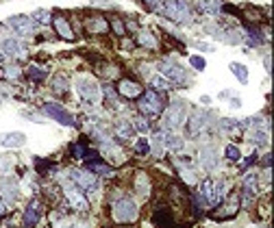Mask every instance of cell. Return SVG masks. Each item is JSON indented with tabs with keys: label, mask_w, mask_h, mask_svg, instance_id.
<instances>
[{
	"label": "cell",
	"mask_w": 274,
	"mask_h": 228,
	"mask_svg": "<svg viewBox=\"0 0 274 228\" xmlns=\"http://www.w3.org/2000/svg\"><path fill=\"white\" fill-rule=\"evenodd\" d=\"M139 111L148 117L161 115V113L165 111L163 96L159 94L157 89H148V92H144V96H139Z\"/></svg>",
	"instance_id": "cell-1"
},
{
	"label": "cell",
	"mask_w": 274,
	"mask_h": 228,
	"mask_svg": "<svg viewBox=\"0 0 274 228\" xmlns=\"http://www.w3.org/2000/svg\"><path fill=\"white\" fill-rule=\"evenodd\" d=\"M161 13H163V17H168V20L176 22V24H189L192 22V11H189L185 0H168L165 7L161 9Z\"/></svg>",
	"instance_id": "cell-2"
},
{
	"label": "cell",
	"mask_w": 274,
	"mask_h": 228,
	"mask_svg": "<svg viewBox=\"0 0 274 228\" xmlns=\"http://www.w3.org/2000/svg\"><path fill=\"white\" fill-rule=\"evenodd\" d=\"M74 87L76 92H79L81 100L85 105H96L98 98H100V87L98 83L92 79V76H79V79L74 81Z\"/></svg>",
	"instance_id": "cell-3"
},
{
	"label": "cell",
	"mask_w": 274,
	"mask_h": 228,
	"mask_svg": "<svg viewBox=\"0 0 274 228\" xmlns=\"http://www.w3.org/2000/svg\"><path fill=\"white\" fill-rule=\"evenodd\" d=\"M111 215H113V220H116V222L131 224V222L137 220V205L131 200V198H120V200L113 202Z\"/></svg>",
	"instance_id": "cell-4"
},
{
	"label": "cell",
	"mask_w": 274,
	"mask_h": 228,
	"mask_svg": "<svg viewBox=\"0 0 274 228\" xmlns=\"http://www.w3.org/2000/svg\"><path fill=\"white\" fill-rule=\"evenodd\" d=\"M224 189H226L224 183H213V178H205L198 194L202 196V200L207 202V207H218L220 202H222V198L226 196Z\"/></svg>",
	"instance_id": "cell-5"
},
{
	"label": "cell",
	"mask_w": 274,
	"mask_h": 228,
	"mask_svg": "<svg viewBox=\"0 0 274 228\" xmlns=\"http://www.w3.org/2000/svg\"><path fill=\"white\" fill-rule=\"evenodd\" d=\"M185 117H187L185 103H183V100H174V103L168 107V111L163 113V126L168 130H176L178 126L185 122Z\"/></svg>",
	"instance_id": "cell-6"
},
{
	"label": "cell",
	"mask_w": 274,
	"mask_h": 228,
	"mask_svg": "<svg viewBox=\"0 0 274 228\" xmlns=\"http://www.w3.org/2000/svg\"><path fill=\"white\" fill-rule=\"evenodd\" d=\"M41 113H44V115H48L50 119H55L57 124H63V126H74L76 124V119H74L72 113L65 109V107L57 105V103H46L44 107H41Z\"/></svg>",
	"instance_id": "cell-7"
},
{
	"label": "cell",
	"mask_w": 274,
	"mask_h": 228,
	"mask_svg": "<svg viewBox=\"0 0 274 228\" xmlns=\"http://www.w3.org/2000/svg\"><path fill=\"white\" fill-rule=\"evenodd\" d=\"M68 176H70V181H72L74 185H79L81 189L89 191V194L98 189V178L94 176L92 172H87V170H76V167H70Z\"/></svg>",
	"instance_id": "cell-8"
},
{
	"label": "cell",
	"mask_w": 274,
	"mask_h": 228,
	"mask_svg": "<svg viewBox=\"0 0 274 228\" xmlns=\"http://www.w3.org/2000/svg\"><path fill=\"white\" fill-rule=\"evenodd\" d=\"M159 70L163 72V79H168L170 83H185V81H187L185 68H181L178 63L163 61V63H159Z\"/></svg>",
	"instance_id": "cell-9"
},
{
	"label": "cell",
	"mask_w": 274,
	"mask_h": 228,
	"mask_svg": "<svg viewBox=\"0 0 274 228\" xmlns=\"http://www.w3.org/2000/svg\"><path fill=\"white\" fill-rule=\"evenodd\" d=\"M63 191H65V196H68L70 205L74 207V211H81V213L89 211V202H87V198L83 196L76 187H72L70 183H65V185H63Z\"/></svg>",
	"instance_id": "cell-10"
},
{
	"label": "cell",
	"mask_w": 274,
	"mask_h": 228,
	"mask_svg": "<svg viewBox=\"0 0 274 228\" xmlns=\"http://www.w3.org/2000/svg\"><path fill=\"white\" fill-rule=\"evenodd\" d=\"M9 26L13 28L17 35H22V37H28V35L35 33V24L28 15H11L9 17Z\"/></svg>",
	"instance_id": "cell-11"
},
{
	"label": "cell",
	"mask_w": 274,
	"mask_h": 228,
	"mask_svg": "<svg viewBox=\"0 0 274 228\" xmlns=\"http://www.w3.org/2000/svg\"><path fill=\"white\" fill-rule=\"evenodd\" d=\"M0 191H2V198H4L7 205H15L17 196H20V185H17V178L4 176L2 183H0Z\"/></svg>",
	"instance_id": "cell-12"
},
{
	"label": "cell",
	"mask_w": 274,
	"mask_h": 228,
	"mask_svg": "<svg viewBox=\"0 0 274 228\" xmlns=\"http://www.w3.org/2000/svg\"><path fill=\"white\" fill-rule=\"evenodd\" d=\"M200 165L205 167V172H213L218 167V154L213 143H202L200 146Z\"/></svg>",
	"instance_id": "cell-13"
},
{
	"label": "cell",
	"mask_w": 274,
	"mask_h": 228,
	"mask_svg": "<svg viewBox=\"0 0 274 228\" xmlns=\"http://www.w3.org/2000/svg\"><path fill=\"white\" fill-rule=\"evenodd\" d=\"M141 92H144V87H141L139 83H135V81L122 79L120 83H118V94H120L122 98H127V100H135V98H139Z\"/></svg>",
	"instance_id": "cell-14"
},
{
	"label": "cell",
	"mask_w": 274,
	"mask_h": 228,
	"mask_svg": "<svg viewBox=\"0 0 274 228\" xmlns=\"http://www.w3.org/2000/svg\"><path fill=\"white\" fill-rule=\"evenodd\" d=\"M39 220H41V205H39V200H31L26 207V211H24L22 222H24L26 228H33V226L39 224Z\"/></svg>",
	"instance_id": "cell-15"
},
{
	"label": "cell",
	"mask_w": 274,
	"mask_h": 228,
	"mask_svg": "<svg viewBox=\"0 0 274 228\" xmlns=\"http://www.w3.org/2000/svg\"><path fill=\"white\" fill-rule=\"evenodd\" d=\"M85 28L92 35H103L109 31V20H105L103 15H89L85 20Z\"/></svg>",
	"instance_id": "cell-16"
},
{
	"label": "cell",
	"mask_w": 274,
	"mask_h": 228,
	"mask_svg": "<svg viewBox=\"0 0 274 228\" xmlns=\"http://www.w3.org/2000/svg\"><path fill=\"white\" fill-rule=\"evenodd\" d=\"M26 143V135L24 133H17V130H13V133H2L0 135V146L2 148H22Z\"/></svg>",
	"instance_id": "cell-17"
},
{
	"label": "cell",
	"mask_w": 274,
	"mask_h": 228,
	"mask_svg": "<svg viewBox=\"0 0 274 228\" xmlns=\"http://www.w3.org/2000/svg\"><path fill=\"white\" fill-rule=\"evenodd\" d=\"M52 28L57 31L59 37H63V39H74L72 26H70V22L65 20L63 15H52Z\"/></svg>",
	"instance_id": "cell-18"
},
{
	"label": "cell",
	"mask_w": 274,
	"mask_h": 228,
	"mask_svg": "<svg viewBox=\"0 0 274 228\" xmlns=\"http://www.w3.org/2000/svg\"><path fill=\"white\" fill-rule=\"evenodd\" d=\"M257 176L255 174H248L246 178H244V187H242V196H244V205H248L250 200H255L257 198Z\"/></svg>",
	"instance_id": "cell-19"
},
{
	"label": "cell",
	"mask_w": 274,
	"mask_h": 228,
	"mask_svg": "<svg viewBox=\"0 0 274 228\" xmlns=\"http://www.w3.org/2000/svg\"><path fill=\"white\" fill-rule=\"evenodd\" d=\"M211 113H205V111H200V109H196L192 113V117H189V135H198L202 128L207 126V117H209Z\"/></svg>",
	"instance_id": "cell-20"
},
{
	"label": "cell",
	"mask_w": 274,
	"mask_h": 228,
	"mask_svg": "<svg viewBox=\"0 0 274 228\" xmlns=\"http://www.w3.org/2000/svg\"><path fill=\"white\" fill-rule=\"evenodd\" d=\"M154 224H157L159 228H174V218H172V213L168 211V209H157L152 215Z\"/></svg>",
	"instance_id": "cell-21"
},
{
	"label": "cell",
	"mask_w": 274,
	"mask_h": 228,
	"mask_svg": "<svg viewBox=\"0 0 274 228\" xmlns=\"http://www.w3.org/2000/svg\"><path fill=\"white\" fill-rule=\"evenodd\" d=\"M0 46H2L4 55H20L22 57L26 52V48L22 46L17 39H2V41H0Z\"/></svg>",
	"instance_id": "cell-22"
},
{
	"label": "cell",
	"mask_w": 274,
	"mask_h": 228,
	"mask_svg": "<svg viewBox=\"0 0 274 228\" xmlns=\"http://www.w3.org/2000/svg\"><path fill=\"white\" fill-rule=\"evenodd\" d=\"M113 128H116V137L118 139H122V141H127V139L133 137V126H131L129 119H118Z\"/></svg>",
	"instance_id": "cell-23"
},
{
	"label": "cell",
	"mask_w": 274,
	"mask_h": 228,
	"mask_svg": "<svg viewBox=\"0 0 274 228\" xmlns=\"http://www.w3.org/2000/svg\"><path fill=\"white\" fill-rule=\"evenodd\" d=\"M135 191H137V194H139L141 198H148V196H150V178H148L144 172H139V174L135 176Z\"/></svg>",
	"instance_id": "cell-24"
},
{
	"label": "cell",
	"mask_w": 274,
	"mask_h": 228,
	"mask_svg": "<svg viewBox=\"0 0 274 228\" xmlns=\"http://www.w3.org/2000/svg\"><path fill=\"white\" fill-rule=\"evenodd\" d=\"M163 143H165V148H170V150H181L183 146H185L183 137L178 135L176 130H168V133H163Z\"/></svg>",
	"instance_id": "cell-25"
},
{
	"label": "cell",
	"mask_w": 274,
	"mask_h": 228,
	"mask_svg": "<svg viewBox=\"0 0 274 228\" xmlns=\"http://www.w3.org/2000/svg\"><path fill=\"white\" fill-rule=\"evenodd\" d=\"M87 172H92L94 176H113V167L111 165H105L103 161H92V163H87Z\"/></svg>",
	"instance_id": "cell-26"
},
{
	"label": "cell",
	"mask_w": 274,
	"mask_h": 228,
	"mask_svg": "<svg viewBox=\"0 0 274 228\" xmlns=\"http://www.w3.org/2000/svg\"><path fill=\"white\" fill-rule=\"evenodd\" d=\"M229 68H231V72H233V76H235V79L242 83V85H248V68H246V65L233 61V63L229 65Z\"/></svg>",
	"instance_id": "cell-27"
},
{
	"label": "cell",
	"mask_w": 274,
	"mask_h": 228,
	"mask_svg": "<svg viewBox=\"0 0 274 228\" xmlns=\"http://www.w3.org/2000/svg\"><path fill=\"white\" fill-rule=\"evenodd\" d=\"M246 35H248V44L250 46H261V44H264V33H261L259 31V28H255V26H250V24H246Z\"/></svg>",
	"instance_id": "cell-28"
},
{
	"label": "cell",
	"mask_w": 274,
	"mask_h": 228,
	"mask_svg": "<svg viewBox=\"0 0 274 228\" xmlns=\"http://www.w3.org/2000/svg\"><path fill=\"white\" fill-rule=\"evenodd\" d=\"M220 211H224V213H218V215H216V220H226V218H233V215H235L237 211H240V200H237V198H235V200L231 202V205L222 207V209H220Z\"/></svg>",
	"instance_id": "cell-29"
},
{
	"label": "cell",
	"mask_w": 274,
	"mask_h": 228,
	"mask_svg": "<svg viewBox=\"0 0 274 228\" xmlns=\"http://www.w3.org/2000/svg\"><path fill=\"white\" fill-rule=\"evenodd\" d=\"M0 79L17 81V79H20V68H15V65H4V68L0 70Z\"/></svg>",
	"instance_id": "cell-30"
},
{
	"label": "cell",
	"mask_w": 274,
	"mask_h": 228,
	"mask_svg": "<svg viewBox=\"0 0 274 228\" xmlns=\"http://www.w3.org/2000/svg\"><path fill=\"white\" fill-rule=\"evenodd\" d=\"M87 146H85V141H76L70 146V154H72L74 159H85V154H87Z\"/></svg>",
	"instance_id": "cell-31"
},
{
	"label": "cell",
	"mask_w": 274,
	"mask_h": 228,
	"mask_svg": "<svg viewBox=\"0 0 274 228\" xmlns=\"http://www.w3.org/2000/svg\"><path fill=\"white\" fill-rule=\"evenodd\" d=\"M70 89V81L65 79V76H57L55 81H52V92L55 94H65Z\"/></svg>",
	"instance_id": "cell-32"
},
{
	"label": "cell",
	"mask_w": 274,
	"mask_h": 228,
	"mask_svg": "<svg viewBox=\"0 0 274 228\" xmlns=\"http://www.w3.org/2000/svg\"><path fill=\"white\" fill-rule=\"evenodd\" d=\"M26 76H28V79H31L33 83H41V81L46 79V70H44V68H37V65H33V68H28Z\"/></svg>",
	"instance_id": "cell-33"
},
{
	"label": "cell",
	"mask_w": 274,
	"mask_h": 228,
	"mask_svg": "<svg viewBox=\"0 0 274 228\" xmlns=\"http://www.w3.org/2000/svg\"><path fill=\"white\" fill-rule=\"evenodd\" d=\"M137 41H139L141 46H146V48H157V39L152 37L150 31H141L139 37H137Z\"/></svg>",
	"instance_id": "cell-34"
},
{
	"label": "cell",
	"mask_w": 274,
	"mask_h": 228,
	"mask_svg": "<svg viewBox=\"0 0 274 228\" xmlns=\"http://www.w3.org/2000/svg\"><path fill=\"white\" fill-rule=\"evenodd\" d=\"M148 152H150V141L144 139V137H141V139H137L135 141V154H137V157H146Z\"/></svg>",
	"instance_id": "cell-35"
},
{
	"label": "cell",
	"mask_w": 274,
	"mask_h": 228,
	"mask_svg": "<svg viewBox=\"0 0 274 228\" xmlns=\"http://www.w3.org/2000/svg\"><path fill=\"white\" fill-rule=\"evenodd\" d=\"M200 9L209 15H216L220 11V4H218V0H200Z\"/></svg>",
	"instance_id": "cell-36"
},
{
	"label": "cell",
	"mask_w": 274,
	"mask_h": 228,
	"mask_svg": "<svg viewBox=\"0 0 274 228\" xmlns=\"http://www.w3.org/2000/svg\"><path fill=\"white\" fill-rule=\"evenodd\" d=\"M150 83H152V85L157 87V89H161V92H168V89H172V83H170L168 79H163L161 74L152 76V79H150Z\"/></svg>",
	"instance_id": "cell-37"
},
{
	"label": "cell",
	"mask_w": 274,
	"mask_h": 228,
	"mask_svg": "<svg viewBox=\"0 0 274 228\" xmlns=\"http://www.w3.org/2000/svg\"><path fill=\"white\" fill-rule=\"evenodd\" d=\"M109 28H113V33H116L118 37H124V33H127V26H124V22L120 20V17H113V20L109 22Z\"/></svg>",
	"instance_id": "cell-38"
},
{
	"label": "cell",
	"mask_w": 274,
	"mask_h": 228,
	"mask_svg": "<svg viewBox=\"0 0 274 228\" xmlns=\"http://www.w3.org/2000/svg\"><path fill=\"white\" fill-rule=\"evenodd\" d=\"M224 154H226V159H229L231 163H237V161L242 159V152H240V148H237V146H231V143H229V146H226Z\"/></svg>",
	"instance_id": "cell-39"
},
{
	"label": "cell",
	"mask_w": 274,
	"mask_h": 228,
	"mask_svg": "<svg viewBox=\"0 0 274 228\" xmlns=\"http://www.w3.org/2000/svg\"><path fill=\"white\" fill-rule=\"evenodd\" d=\"M33 17H35L33 22H39V24H48V22L52 20V13H50V11H46V9H37V11H35V13H33Z\"/></svg>",
	"instance_id": "cell-40"
},
{
	"label": "cell",
	"mask_w": 274,
	"mask_h": 228,
	"mask_svg": "<svg viewBox=\"0 0 274 228\" xmlns=\"http://www.w3.org/2000/svg\"><path fill=\"white\" fill-rule=\"evenodd\" d=\"M248 139L253 141V143H257V146H266L268 135H266V130H255V133L248 135Z\"/></svg>",
	"instance_id": "cell-41"
},
{
	"label": "cell",
	"mask_w": 274,
	"mask_h": 228,
	"mask_svg": "<svg viewBox=\"0 0 274 228\" xmlns=\"http://www.w3.org/2000/svg\"><path fill=\"white\" fill-rule=\"evenodd\" d=\"M224 41H226V44H231V46L242 44V33H240V31H226Z\"/></svg>",
	"instance_id": "cell-42"
},
{
	"label": "cell",
	"mask_w": 274,
	"mask_h": 228,
	"mask_svg": "<svg viewBox=\"0 0 274 228\" xmlns=\"http://www.w3.org/2000/svg\"><path fill=\"white\" fill-rule=\"evenodd\" d=\"M154 154H157V157H161V152L165 150V143H163V133H157L154 135Z\"/></svg>",
	"instance_id": "cell-43"
},
{
	"label": "cell",
	"mask_w": 274,
	"mask_h": 228,
	"mask_svg": "<svg viewBox=\"0 0 274 228\" xmlns=\"http://www.w3.org/2000/svg\"><path fill=\"white\" fill-rule=\"evenodd\" d=\"M189 63H192V68H196L198 72H202V70L207 68V61L200 55H192V57H189Z\"/></svg>",
	"instance_id": "cell-44"
},
{
	"label": "cell",
	"mask_w": 274,
	"mask_h": 228,
	"mask_svg": "<svg viewBox=\"0 0 274 228\" xmlns=\"http://www.w3.org/2000/svg\"><path fill=\"white\" fill-rule=\"evenodd\" d=\"M135 128L139 130V133H148L150 124H148V119H146V117H137V119H135Z\"/></svg>",
	"instance_id": "cell-45"
},
{
	"label": "cell",
	"mask_w": 274,
	"mask_h": 228,
	"mask_svg": "<svg viewBox=\"0 0 274 228\" xmlns=\"http://www.w3.org/2000/svg\"><path fill=\"white\" fill-rule=\"evenodd\" d=\"M11 170V157H0V176H4Z\"/></svg>",
	"instance_id": "cell-46"
},
{
	"label": "cell",
	"mask_w": 274,
	"mask_h": 228,
	"mask_svg": "<svg viewBox=\"0 0 274 228\" xmlns=\"http://www.w3.org/2000/svg\"><path fill=\"white\" fill-rule=\"evenodd\" d=\"M105 94H107V105L118 107V105H116V92H113L111 87H107V89H105Z\"/></svg>",
	"instance_id": "cell-47"
},
{
	"label": "cell",
	"mask_w": 274,
	"mask_h": 228,
	"mask_svg": "<svg viewBox=\"0 0 274 228\" xmlns=\"http://www.w3.org/2000/svg\"><path fill=\"white\" fill-rule=\"evenodd\" d=\"M235 124H237V119H226V117L222 119V128H224V130H233Z\"/></svg>",
	"instance_id": "cell-48"
},
{
	"label": "cell",
	"mask_w": 274,
	"mask_h": 228,
	"mask_svg": "<svg viewBox=\"0 0 274 228\" xmlns=\"http://www.w3.org/2000/svg\"><path fill=\"white\" fill-rule=\"evenodd\" d=\"M196 48H198V50H202V52H211V50H213V46L202 44V41H196Z\"/></svg>",
	"instance_id": "cell-49"
},
{
	"label": "cell",
	"mask_w": 274,
	"mask_h": 228,
	"mask_svg": "<svg viewBox=\"0 0 274 228\" xmlns=\"http://www.w3.org/2000/svg\"><path fill=\"white\" fill-rule=\"evenodd\" d=\"M255 159H257V154H250V157H248L246 161H244V165H242V170H246V167H248V165H253V163H255Z\"/></svg>",
	"instance_id": "cell-50"
},
{
	"label": "cell",
	"mask_w": 274,
	"mask_h": 228,
	"mask_svg": "<svg viewBox=\"0 0 274 228\" xmlns=\"http://www.w3.org/2000/svg\"><path fill=\"white\" fill-rule=\"evenodd\" d=\"M231 107H233V109H240V107H242V100H240V98H231Z\"/></svg>",
	"instance_id": "cell-51"
},
{
	"label": "cell",
	"mask_w": 274,
	"mask_h": 228,
	"mask_svg": "<svg viewBox=\"0 0 274 228\" xmlns=\"http://www.w3.org/2000/svg\"><path fill=\"white\" fill-rule=\"evenodd\" d=\"M144 2L148 4V9H157V2H159V0H144Z\"/></svg>",
	"instance_id": "cell-52"
},
{
	"label": "cell",
	"mask_w": 274,
	"mask_h": 228,
	"mask_svg": "<svg viewBox=\"0 0 274 228\" xmlns=\"http://www.w3.org/2000/svg\"><path fill=\"white\" fill-rule=\"evenodd\" d=\"M200 103H202V105H209L211 98H209V96H200Z\"/></svg>",
	"instance_id": "cell-53"
},
{
	"label": "cell",
	"mask_w": 274,
	"mask_h": 228,
	"mask_svg": "<svg viewBox=\"0 0 274 228\" xmlns=\"http://www.w3.org/2000/svg\"><path fill=\"white\" fill-rule=\"evenodd\" d=\"M272 70V61H270V57L266 59V72H270Z\"/></svg>",
	"instance_id": "cell-54"
},
{
	"label": "cell",
	"mask_w": 274,
	"mask_h": 228,
	"mask_svg": "<svg viewBox=\"0 0 274 228\" xmlns=\"http://www.w3.org/2000/svg\"><path fill=\"white\" fill-rule=\"evenodd\" d=\"M0 215H4V202L0 200Z\"/></svg>",
	"instance_id": "cell-55"
},
{
	"label": "cell",
	"mask_w": 274,
	"mask_h": 228,
	"mask_svg": "<svg viewBox=\"0 0 274 228\" xmlns=\"http://www.w3.org/2000/svg\"><path fill=\"white\" fill-rule=\"evenodd\" d=\"M4 59H7V55H4V52H0V63H2Z\"/></svg>",
	"instance_id": "cell-56"
}]
</instances>
